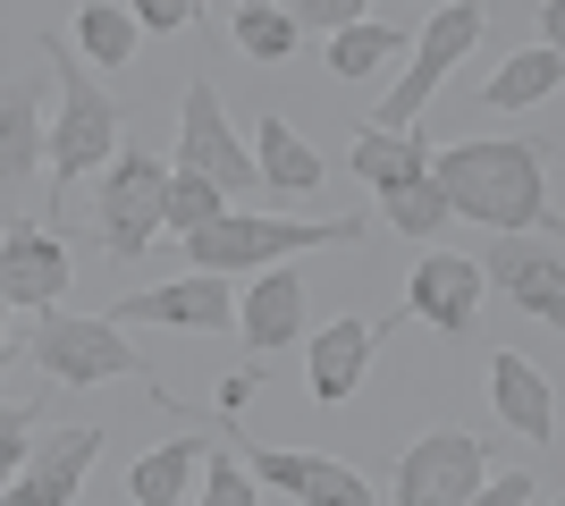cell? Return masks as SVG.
Instances as JSON below:
<instances>
[{
	"mask_svg": "<svg viewBox=\"0 0 565 506\" xmlns=\"http://www.w3.org/2000/svg\"><path fill=\"white\" fill-rule=\"evenodd\" d=\"M136 34L143 25L127 18L118 0H85V9H76V51H85L94 68H127V60H136Z\"/></svg>",
	"mask_w": 565,
	"mask_h": 506,
	"instance_id": "23",
	"label": "cell"
},
{
	"mask_svg": "<svg viewBox=\"0 0 565 506\" xmlns=\"http://www.w3.org/2000/svg\"><path fill=\"white\" fill-rule=\"evenodd\" d=\"M161 194H169V169L152 152H110V177H102V203H94V237L110 262H136L152 228H161Z\"/></svg>",
	"mask_w": 565,
	"mask_h": 506,
	"instance_id": "6",
	"label": "cell"
},
{
	"mask_svg": "<svg viewBox=\"0 0 565 506\" xmlns=\"http://www.w3.org/2000/svg\"><path fill=\"white\" fill-rule=\"evenodd\" d=\"M178 169H194V177H212L220 194H245V186H262L254 152L236 144L228 110H220V94L203 85V76L186 85V119H178Z\"/></svg>",
	"mask_w": 565,
	"mask_h": 506,
	"instance_id": "9",
	"label": "cell"
},
{
	"mask_svg": "<svg viewBox=\"0 0 565 506\" xmlns=\"http://www.w3.org/2000/svg\"><path fill=\"white\" fill-rule=\"evenodd\" d=\"M472 498H498V506H523V498H532V482H523V473H507V482H481V489H472Z\"/></svg>",
	"mask_w": 565,
	"mask_h": 506,
	"instance_id": "32",
	"label": "cell"
},
{
	"mask_svg": "<svg viewBox=\"0 0 565 506\" xmlns=\"http://www.w3.org/2000/svg\"><path fill=\"white\" fill-rule=\"evenodd\" d=\"M430 186L448 194V212L481 219L498 237L557 228L548 177H541V161H532V144H515V136H456L448 152H430Z\"/></svg>",
	"mask_w": 565,
	"mask_h": 506,
	"instance_id": "1",
	"label": "cell"
},
{
	"mask_svg": "<svg viewBox=\"0 0 565 506\" xmlns=\"http://www.w3.org/2000/svg\"><path fill=\"white\" fill-rule=\"evenodd\" d=\"M127 18H136L143 34H178V25L203 18V9H194V0H127Z\"/></svg>",
	"mask_w": 565,
	"mask_h": 506,
	"instance_id": "30",
	"label": "cell"
},
{
	"mask_svg": "<svg viewBox=\"0 0 565 506\" xmlns=\"http://www.w3.org/2000/svg\"><path fill=\"white\" fill-rule=\"evenodd\" d=\"M380 203H388V228H397V237H430V228H448V219H456L448 194L430 186V169H423V177H405V186H388Z\"/></svg>",
	"mask_w": 565,
	"mask_h": 506,
	"instance_id": "25",
	"label": "cell"
},
{
	"mask_svg": "<svg viewBox=\"0 0 565 506\" xmlns=\"http://www.w3.org/2000/svg\"><path fill=\"white\" fill-rule=\"evenodd\" d=\"M94 456H102V431H94V422H76V431H51V439H43V448H34V456H25L0 489H9L18 506H68L76 489H85V464H94Z\"/></svg>",
	"mask_w": 565,
	"mask_h": 506,
	"instance_id": "12",
	"label": "cell"
},
{
	"mask_svg": "<svg viewBox=\"0 0 565 506\" xmlns=\"http://www.w3.org/2000/svg\"><path fill=\"white\" fill-rule=\"evenodd\" d=\"M481 25H490V9H481V0H448V9H439V18L414 34V68L397 76V94L380 101L372 127H414V110H423V101L439 94L456 68H465V51L481 43Z\"/></svg>",
	"mask_w": 565,
	"mask_h": 506,
	"instance_id": "5",
	"label": "cell"
},
{
	"mask_svg": "<svg viewBox=\"0 0 565 506\" xmlns=\"http://www.w3.org/2000/svg\"><path fill=\"white\" fill-rule=\"evenodd\" d=\"M25 355H34V372H43V380H60V388H94V380H118V372H127V380H143V388L169 406V388L143 372V355L118 337L110 313H102V321H76V313H60V304H51V313L34 321V337H25Z\"/></svg>",
	"mask_w": 565,
	"mask_h": 506,
	"instance_id": "3",
	"label": "cell"
},
{
	"mask_svg": "<svg viewBox=\"0 0 565 506\" xmlns=\"http://www.w3.org/2000/svg\"><path fill=\"white\" fill-rule=\"evenodd\" d=\"M380 346V321H330L321 337H305V380L321 406H347L354 380H363V363Z\"/></svg>",
	"mask_w": 565,
	"mask_h": 506,
	"instance_id": "15",
	"label": "cell"
},
{
	"mask_svg": "<svg viewBox=\"0 0 565 506\" xmlns=\"http://www.w3.org/2000/svg\"><path fill=\"white\" fill-rule=\"evenodd\" d=\"M363 219H262V212H220L203 228H186V262L194 270H262V262H296L312 245H354Z\"/></svg>",
	"mask_w": 565,
	"mask_h": 506,
	"instance_id": "2",
	"label": "cell"
},
{
	"mask_svg": "<svg viewBox=\"0 0 565 506\" xmlns=\"http://www.w3.org/2000/svg\"><path fill=\"white\" fill-rule=\"evenodd\" d=\"M565 85V60H557V43H532V51H515L507 68L481 85V101L490 110H532V101H548Z\"/></svg>",
	"mask_w": 565,
	"mask_h": 506,
	"instance_id": "20",
	"label": "cell"
},
{
	"mask_svg": "<svg viewBox=\"0 0 565 506\" xmlns=\"http://www.w3.org/2000/svg\"><path fill=\"white\" fill-rule=\"evenodd\" d=\"M296 34H305V25L287 18V9H270V0H245V9H236V51H245V60H287Z\"/></svg>",
	"mask_w": 565,
	"mask_h": 506,
	"instance_id": "26",
	"label": "cell"
},
{
	"mask_svg": "<svg viewBox=\"0 0 565 506\" xmlns=\"http://www.w3.org/2000/svg\"><path fill=\"white\" fill-rule=\"evenodd\" d=\"M430 169V152H423V136H405V127H363V144H354V177L363 186H405V177H423Z\"/></svg>",
	"mask_w": 565,
	"mask_h": 506,
	"instance_id": "21",
	"label": "cell"
},
{
	"mask_svg": "<svg viewBox=\"0 0 565 506\" xmlns=\"http://www.w3.org/2000/svg\"><path fill=\"white\" fill-rule=\"evenodd\" d=\"M254 136H262V144H254V169H262V186H270V194H312V186H321V152H312L287 119H270V110H262Z\"/></svg>",
	"mask_w": 565,
	"mask_h": 506,
	"instance_id": "19",
	"label": "cell"
},
{
	"mask_svg": "<svg viewBox=\"0 0 565 506\" xmlns=\"http://www.w3.org/2000/svg\"><path fill=\"white\" fill-rule=\"evenodd\" d=\"M110 321H169V330H236V295H228V270H194V279H169V288H143V295H118Z\"/></svg>",
	"mask_w": 565,
	"mask_h": 506,
	"instance_id": "11",
	"label": "cell"
},
{
	"mask_svg": "<svg viewBox=\"0 0 565 506\" xmlns=\"http://www.w3.org/2000/svg\"><path fill=\"white\" fill-rule=\"evenodd\" d=\"M236 330H245V346H296L305 337V279L296 270H254V288H245V304H236Z\"/></svg>",
	"mask_w": 565,
	"mask_h": 506,
	"instance_id": "16",
	"label": "cell"
},
{
	"mask_svg": "<svg viewBox=\"0 0 565 506\" xmlns=\"http://www.w3.org/2000/svg\"><path fill=\"white\" fill-rule=\"evenodd\" d=\"M220 212H228V194H220L212 177H194V169H178V177H169L161 228H178V237H186V228H203V219H220Z\"/></svg>",
	"mask_w": 565,
	"mask_h": 506,
	"instance_id": "27",
	"label": "cell"
},
{
	"mask_svg": "<svg viewBox=\"0 0 565 506\" xmlns=\"http://www.w3.org/2000/svg\"><path fill=\"white\" fill-rule=\"evenodd\" d=\"M43 169V76L0 85V186L18 194Z\"/></svg>",
	"mask_w": 565,
	"mask_h": 506,
	"instance_id": "17",
	"label": "cell"
},
{
	"mask_svg": "<svg viewBox=\"0 0 565 506\" xmlns=\"http://www.w3.org/2000/svg\"><path fill=\"white\" fill-rule=\"evenodd\" d=\"M194 464H203V439H169V448H152V456L127 473V498L136 506H178L186 498V482H194Z\"/></svg>",
	"mask_w": 565,
	"mask_h": 506,
	"instance_id": "22",
	"label": "cell"
},
{
	"mask_svg": "<svg viewBox=\"0 0 565 506\" xmlns=\"http://www.w3.org/2000/svg\"><path fill=\"white\" fill-rule=\"evenodd\" d=\"M481 288H490V279H481V262H465V254H430V262L405 279V313H423L439 337H465Z\"/></svg>",
	"mask_w": 565,
	"mask_h": 506,
	"instance_id": "13",
	"label": "cell"
},
{
	"mask_svg": "<svg viewBox=\"0 0 565 506\" xmlns=\"http://www.w3.org/2000/svg\"><path fill=\"white\" fill-rule=\"evenodd\" d=\"M220 431L236 439L245 473H262V489H287V498H312V506H372V482L338 456H305V448H262L236 413H220Z\"/></svg>",
	"mask_w": 565,
	"mask_h": 506,
	"instance_id": "7",
	"label": "cell"
},
{
	"mask_svg": "<svg viewBox=\"0 0 565 506\" xmlns=\"http://www.w3.org/2000/svg\"><path fill=\"white\" fill-rule=\"evenodd\" d=\"M194 473H203V498H212V506H254L262 498V482L245 473V456H212V448H203Z\"/></svg>",
	"mask_w": 565,
	"mask_h": 506,
	"instance_id": "28",
	"label": "cell"
},
{
	"mask_svg": "<svg viewBox=\"0 0 565 506\" xmlns=\"http://www.w3.org/2000/svg\"><path fill=\"white\" fill-rule=\"evenodd\" d=\"M194 9H203V0H194Z\"/></svg>",
	"mask_w": 565,
	"mask_h": 506,
	"instance_id": "35",
	"label": "cell"
},
{
	"mask_svg": "<svg viewBox=\"0 0 565 506\" xmlns=\"http://www.w3.org/2000/svg\"><path fill=\"white\" fill-rule=\"evenodd\" d=\"M557 270H565L557 245H541V254H532V245L507 237V245H490V254H481V279H498V288L515 295L532 321H548V330L565 321V279H557Z\"/></svg>",
	"mask_w": 565,
	"mask_h": 506,
	"instance_id": "14",
	"label": "cell"
},
{
	"mask_svg": "<svg viewBox=\"0 0 565 506\" xmlns=\"http://www.w3.org/2000/svg\"><path fill=\"white\" fill-rule=\"evenodd\" d=\"M25 439H34V406H0V482L25 464Z\"/></svg>",
	"mask_w": 565,
	"mask_h": 506,
	"instance_id": "29",
	"label": "cell"
},
{
	"mask_svg": "<svg viewBox=\"0 0 565 506\" xmlns=\"http://www.w3.org/2000/svg\"><path fill=\"white\" fill-rule=\"evenodd\" d=\"M397 25H372V18H354V25H338L330 34V76H372V68H388L397 60Z\"/></svg>",
	"mask_w": 565,
	"mask_h": 506,
	"instance_id": "24",
	"label": "cell"
},
{
	"mask_svg": "<svg viewBox=\"0 0 565 506\" xmlns=\"http://www.w3.org/2000/svg\"><path fill=\"white\" fill-rule=\"evenodd\" d=\"M60 295H68V245L51 237L43 219H9V237H0V304L51 313Z\"/></svg>",
	"mask_w": 565,
	"mask_h": 506,
	"instance_id": "10",
	"label": "cell"
},
{
	"mask_svg": "<svg viewBox=\"0 0 565 506\" xmlns=\"http://www.w3.org/2000/svg\"><path fill=\"white\" fill-rule=\"evenodd\" d=\"M481 473H490V456L472 431H423L397 456V506H465Z\"/></svg>",
	"mask_w": 565,
	"mask_h": 506,
	"instance_id": "8",
	"label": "cell"
},
{
	"mask_svg": "<svg viewBox=\"0 0 565 506\" xmlns=\"http://www.w3.org/2000/svg\"><path fill=\"white\" fill-rule=\"evenodd\" d=\"M490 397H498V422H507V431H523L532 448H548V439H557L548 380H541V372H532L523 355H498V363H490Z\"/></svg>",
	"mask_w": 565,
	"mask_h": 506,
	"instance_id": "18",
	"label": "cell"
},
{
	"mask_svg": "<svg viewBox=\"0 0 565 506\" xmlns=\"http://www.w3.org/2000/svg\"><path fill=\"white\" fill-rule=\"evenodd\" d=\"M372 9V0H296V25H321V34H338V25H354Z\"/></svg>",
	"mask_w": 565,
	"mask_h": 506,
	"instance_id": "31",
	"label": "cell"
},
{
	"mask_svg": "<svg viewBox=\"0 0 565 506\" xmlns=\"http://www.w3.org/2000/svg\"><path fill=\"white\" fill-rule=\"evenodd\" d=\"M43 51L60 60V127H43V161L68 186V177H85V169H102L118 152V101L94 85V68H76L60 51V34H43Z\"/></svg>",
	"mask_w": 565,
	"mask_h": 506,
	"instance_id": "4",
	"label": "cell"
},
{
	"mask_svg": "<svg viewBox=\"0 0 565 506\" xmlns=\"http://www.w3.org/2000/svg\"><path fill=\"white\" fill-rule=\"evenodd\" d=\"M0 330H9V304H0Z\"/></svg>",
	"mask_w": 565,
	"mask_h": 506,
	"instance_id": "33",
	"label": "cell"
},
{
	"mask_svg": "<svg viewBox=\"0 0 565 506\" xmlns=\"http://www.w3.org/2000/svg\"><path fill=\"white\" fill-rule=\"evenodd\" d=\"M0 363H9V346H0Z\"/></svg>",
	"mask_w": 565,
	"mask_h": 506,
	"instance_id": "34",
	"label": "cell"
}]
</instances>
